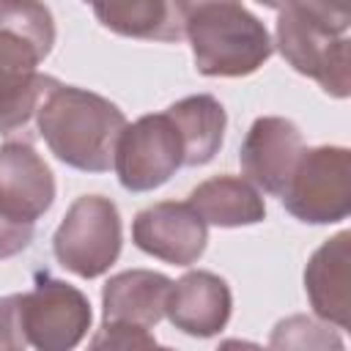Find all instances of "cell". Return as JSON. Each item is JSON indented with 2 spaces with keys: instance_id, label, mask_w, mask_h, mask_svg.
<instances>
[{
  "instance_id": "cell-13",
  "label": "cell",
  "mask_w": 351,
  "mask_h": 351,
  "mask_svg": "<svg viewBox=\"0 0 351 351\" xmlns=\"http://www.w3.org/2000/svg\"><path fill=\"white\" fill-rule=\"evenodd\" d=\"M304 293L313 313L337 326H351V233L326 239L304 266Z\"/></svg>"
},
{
  "instance_id": "cell-15",
  "label": "cell",
  "mask_w": 351,
  "mask_h": 351,
  "mask_svg": "<svg viewBox=\"0 0 351 351\" xmlns=\"http://www.w3.org/2000/svg\"><path fill=\"white\" fill-rule=\"evenodd\" d=\"M206 225L244 228L266 219V203L258 186L241 176H214L197 184L186 200Z\"/></svg>"
},
{
  "instance_id": "cell-3",
  "label": "cell",
  "mask_w": 351,
  "mask_h": 351,
  "mask_svg": "<svg viewBox=\"0 0 351 351\" xmlns=\"http://www.w3.org/2000/svg\"><path fill=\"white\" fill-rule=\"evenodd\" d=\"M181 33L203 77H250L274 52L266 25L239 0L195 8L181 19Z\"/></svg>"
},
{
  "instance_id": "cell-6",
  "label": "cell",
  "mask_w": 351,
  "mask_h": 351,
  "mask_svg": "<svg viewBox=\"0 0 351 351\" xmlns=\"http://www.w3.org/2000/svg\"><path fill=\"white\" fill-rule=\"evenodd\" d=\"M285 211L307 225H332L351 214V151L343 145L304 148L280 195Z\"/></svg>"
},
{
  "instance_id": "cell-21",
  "label": "cell",
  "mask_w": 351,
  "mask_h": 351,
  "mask_svg": "<svg viewBox=\"0 0 351 351\" xmlns=\"http://www.w3.org/2000/svg\"><path fill=\"white\" fill-rule=\"evenodd\" d=\"M25 346L27 340L19 315V293L0 296V351H19Z\"/></svg>"
},
{
  "instance_id": "cell-18",
  "label": "cell",
  "mask_w": 351,
  "mask_h": 351,
  "mask_svg": "<svg viewBox=\"0 0 351 351\" xmlns=\"http://www.w3.org/2000/svg\"><path fill=\"white\" fill-rule=\"evenodd\" d=\"M271 348H343V340L329 329V324H318L307 315H291L280 321L269 340Z\"/></svg>"
},
{
  "instance_id": "cell-23",
  "label": "cell",
  "mask_w": 351,
  "mask_h": 351,
  "mask_svg": "<svg viewBox=\"0 0 351 351\" xmlns=\"http://www.w3.org/2000/svg\"><path fill=\"white\" fill-rule=\"evenodd\" d=\"M208 3H225V0H170V5H173V11L178 14V19H184L186 14H192L195 8L208 5Z\"/></svg>"
},
{
  "instance_id": "cell-14",
  "label": "cell",
  "mask_w": 351,
  "mask_h": 351,
  "mask_svg": "<svg viewBox=\"0 0 351 351\" xmlns=\"http://www.w3.org/2000/svg\"><path fill=\"white\" fill-rule=\"evenodd\" d=\"M173 280L151 269L112 274L101 288V321L154 329L165 318V302Z\"/></svg>"
},
{
  "instance_id": "cell-10",
  "label": "cell",
  "mask_w": 351,
  "mask_h": 351,
  "mask_svg": "<svg viewBox=\"0 0 351 351\" xmlns=\"http://www.w3.org/2000/svg\"><path fill=\"white\" fill-rule=\"evenodd\" d=\"M302 151H304V137L291 118L261 115L252 121L241 143L239 165L247 181L280 197Z\"/></svg>"
},
{
  "instance_id": "cell-7",
  "label": "cell",
  "mask_w": 351,
  "mask_h": 351,
  "mask_svg": "<svg viewBox=\"0 0 351 351\" xmlns=\"http://www.w3.org/2000/svg\"><path fill=\"white\" fill-rule=\"evenodd\" d=\"M19 315L27 346L38 351H69L80 346L93 321L88 296L47 271H38L36 285L19 293Z\"/></svg>"
},
{
  "instance_id": "cell-2",
  "label": "cell",
  "mask_w": 351,
  "mask_h": 351,
  "mask_svg": "<svg viewBox=\"0 0 351 351\" xmlns=\"http://www.w3.org/2000/svg\"><path fill=\"white\" fill-rule=\"evenodd\" d=\"M33 118L38 134L63 165L82 173H107L112 167L126 115L110 99L55 80Z\"/></svg>"
},
{
  "instance_id": "cell-5",
  "label": "cell",
  "mask_w": 351,
  "mask_h": 351,
  "mask_svg": "<svg viewBox=\"0 0 351 351\" xmlns=\"http://www.w3.org/2000/svg\"><path fill=\"white\" fill-rule=\"evenodd\" d=\"M121 211L104 195L77 197L52 236V252L58 263L82 280H96L110 271L121 255Z\"/></svg>"
},
{
  "instance_id": "cell-12",
  "label": "cell",
  "mask_w": 351,
  "mask_h": 351,
  "mask_svg": "<svg viewBox=\"0 0 351 351\" xmlns=\"http://www.w3.org/2000/svg\"><path fill=\"white\" fill-rule=\"evenodd\" d=\"M230 313H233L230 285L219 274L206 269L186 271L181 280H176L165 302L167 321L189 337L219 335L228 326Z\"/></svg>"
},
{
  "instance_id": "cell-4",
  "label": "cell",
  "mask_w": 351,
  "mask_h": 351,
  "mask_svg": "<svg viewBox=\"0 0 351 351\" xmlns=\"http://www.w3.org/2000/svg\"><path fill=\"white\" fill-rule=\"evenodd\" d=\"M274 44L288 66L315 80L324 93L335 99H346L351 93L348 36L313 14L302 0H291L280 8Z\"/></svg>"
},
{
  "instance_id": "cell-24",
  "label": "cell",
  "mask_w": 351,
  "mask_h": 351,
  "mask_svg": "<svg viewBox=\"0 0 351 351\" xmlns=\"http://www.w3.org/2000/svg\"><path fill=\"white\" fill-rule=\"evenodd\" d=\"M255 3H261V5H266V8H282V5H288L291 0H255Z\"/></svg>"
},
{
  "instance_id": "cell-16",
  "label": "cell",
  "mask_w": 351,
  "mask_h": 351,
  "mask_svg": "<svg viewBox=\"0 0 351 351\" xmlns=\"http://www.w3.org/2000/svg\"><path fill=\"white\" fill-rule=\"evenodd\" d=\"M170 121L176 123L181 143H184V167L208 165L225 140L228 112L211 93H195L186 99L173 101L167 110Z\"/></svg>"
},
{
  "instance_id": "cell-9",
  "label": "cell",
  "mask_w": 351,
  "mask_h": 351,
  "mask_svg": "<svg viewBox=\"0 0 351 351\" xmlns=\"http://www.w3.org/2000/svg\"><path fill=\"white\" fill-rule=\"evenodd\" d=\"M132 241L151 258L173 266H192L206 252L208 225L189 203L162 200L134 217Z\"/></svg>"
},
{
  "instance_id": "cell-8",
  "label": "cell",
  "mask_w": 351,
  "mask_h": 351,
  "mask_svg": "<svg viewBox=\"0 0 351 351\" xmlns=\"http://www.w3.org/2000/svg\"><path fill=\"white\" fill-rule=\"evenodd\" d=\"M115 176L126 192H154L184 167V143L167 112L126 123L115 143Z\"/></svg>"
},
{
  "instance_id": "cell-1",
  "label": "cell",
  "mask_w": 351,
  "mask_h": 351,
  "mask_svg": "<svg viewBox=\"0 0 351 351\" xmlns=\"http://www.w3.org/2000/svg\"><path fill=\"white\" fill-rule=\"evenodd\" d=\"M55 47V19L41 0H0V132L25 129L55 77L38 63Z\"/></svg>"
},
{
  "instance_id": "cell-19",
  "label": "cell",
  "mask_w": 351,
  "mask_h": 351,
  "mask_svg": "<svg viewBox=\"0 0 351 351\" xmlns=\"http://www.w3.org/2000/svg\"><path fill=\"white\" fill-rule=\"evenodd\" d=\"M156 337L151 335V329H140V326H129V324H104L101 329L93 335L90 348H118V351H129V348H154Z\"/></svg>"
},
{
  "instance_id": "cell-17",
  "label": "cell",
  "mask_w": 351,
  "mask_h": 351,
  "mask_svg": "<svg viewBox=\"0 0 351 351\" xmlns=\"http://www.w3.org/2000/svg\"><path fill=\"white\" fill-rule=\"evenodd\" d=\"M101 27L123 38L178 41L181 22L170 0H85Z\"/></svg>"
},
{
  "instance_id": "cell-22",
  "label": "cell",
  "mask_w": 351,
  "mask_h": 351,
  "mask_svg": "<svg viewBox=\"0 0 351 351\" xmlns=\"http://www.w3.org/2000/svg\"><path fill=\"white\" fill-rule=\"evenodd\" d=\"M313 14H318L324 22H329L335 30L348 33L351 25V0H302Z\"/></svg>"
},
{
  "instance_id": "cell-11",
  "label": "cell",
  "mask_w": 351,
  "mask_h": 351,
  "mask_svg": "<svg viewBox=\"0 0 351 351\" xmlns=\"http://www.w3.org/2000/svg\"><path fill=\"white\" fill-rule=\"evenodd\" d=\"M55 203V176L27 140L0 143V208L36 222Z\"/></svg>"
},
{
  "instance_id": "cell-20",
  "label": "cell",
  "mask_w": 351,
  "mask_h": 351,
  "mask_svg": "<svg viewBox=\"0 0 351 351\" xmlns=\"http://www.w3.org/2000/svg\"><path fill=\"white\" fill-rule=\"evenodd\" d=\"M33 236H36V222L16 219L0 208V261L14 258L22 250H27Z\"/></svg>"
}]
</instances>
